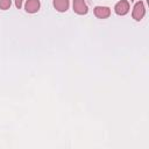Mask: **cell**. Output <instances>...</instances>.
Listing matches in <instances>:
<instances>
[{"mask_svg": "<svg viewBox=\"0 0 149 149\" xmlns=\"http://www.w3.org/2000/svg\"><path fill=\"white\" fill-rule=\"evenodd\" d=\"M22 1H23V0H15V6H16L17 8H21V6H22Z\"/></svg>", "mask_w": 149, "mask_h": 149, "instance_id": "ba28073f", "label": "cell"}, {"mask_svg": "<svg viewBox=\"0 0 149 149\" xmlns=\"http://www.w3.org/2000/svg\"><path fill=\"white\" fill-rule=\"evenodd\" d=\"M38 9H40V1L38 0H27L26 10L28 13H36Z\"/></svg>", "mask_w": 149, "mask_h": 149, "instance_id": "5b68a950", "label": "cell"}, {"mask_svg": "<svg viewBox=\"0 0 149 149\" xmlns=\"http://www.w3.org/2000/svg\"><path fill=\"white\" fill-rule=\"evenodd\" d=\"M130 1H133V0H130Z\"/></svg>", "mask_w": 149, "mask_h": 149, "instance_id": "9c48e42d", "label": "cell"}, {"mask_svg": "<svg viewBox=\"0 0 149 149\" xmlns=\"http://www.w3.org/2000/svg\"><path fill=\"white\" fill-rule=\"evenodd\" d=\"M54 7L58 12H66L69 8V0H54Z\"/></svg>", "mask_w": 149, "mask_h": 149, "instance_id": "8992f818", "label": "cell"}, {"mask_svg": "<svg viewBox=\"0 0 149 149\" xmlns=\"http://www.w3.org/2000/svg\"><path fill=\"white\" fill-rule=\"evenodd\" d=\"M114 10L118 15H126L128 12H129V2L127 0H121L119 1L115 7H114Z\"/></svg>", "mask_w": 149, "mask_h": 149, "instance_id": "7a4b0ae2", "label": "cell"}, {"mask_svg": "<svg viewBox=\"0 0 149 149\" xmlns=\"http://www.w3.org/2000/svg\"><path fill=\"white\" fill-rule=\"evenodd\" d=\"M94 15L99 19H106L111 15V9L108 7H104V6H98L94 8Z\"/></svg>", "mask_w": 149, "mask_h": 149, "instance_id": "277c9868", "label": "cell"}, {"mask_svg": "<svg viewBox=\"0 0 149 149\" xmlns=\"http://www.w3.org/2000/svg\"><path fill=\"white\" fill-rule=\"evenodd\" d=\"M73 10L80 15L86 14L88 9L85 3V0H73Z\"/></svg>", "mask_w": 149, "mask_h": 149, "instance_id": "3957f363", "label": "cell"}, {"mask_svg": "<svg viewBox=\"0 0 149 149\" xmlns=\"http://www.w3.org/2000/svg\"><path fill=\"white\" fill-rule=\"evenodd\" d=\"M144 13H146V9H144V5L142 1H139L135 3L134 8H133V13H132V16L134 20L136 21H140L142 20V17L144 16Z\"/></svg>", "mask_w": 149, "mask_h": 149, "instance_id": "6da1fadb", "label": "cell"}, {"mask_svg": "<svg viewBox=\"0 0 149 149\" xmlns=\"http://www.w3.org/2000/svg\"><path fill=\"white\" fill-rule=\"evenodd\" d=\"M12 5V0H0V8L1 9H8Z\"/></svg>", "mask_w": 149, "mask_h": 149, "instance_id": "52a82bcc", "label": "cell"}]
</instances>
